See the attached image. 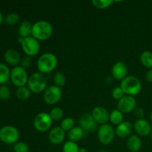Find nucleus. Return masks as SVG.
<instances>
[{
	"label": "nucleus",
	"instance_id": "1",
	"mask_svg": "<svg viewBox=\"0 0 152 152\" xmlns=\"http://www.w3.org/2000/svg\"><path fill=\"white\" fill-rule=\"evenodd\" d=\"M53 34V27L50 22L45 20L38 21L33 25L32 36L38 41H45Z\"/></svg>",
	"mask_w": 152,
	"mask_h": 152
},
{
	"label": "nucleus",
	"instance_id": "2",
	"mask_svg": "<svg viewBox=\"0 0 152 152\" xmlns=\"http://www.w3.org/2000/svg\"><path fill=\"white\" fill-rule=\"evenodd\" d=\"M58 60L56 56L51 53H45L37 60V68L41 74H45L52 72L56 68Z\"/></svg>",
	"mask_w": 152,
	"mask_h": 152
},
{
	"label": "nucleus",
	"instance_id": "3",
	"mask_svg": "<svg viewBox=\"0 0 152 152\" xmlns=\"http://www.w3.org/2000/svg\"><path fill=\"white\" fill-rule=\"evenodd\" d=\"M120 88L126 95L134 96L140 93L142 90V83L135 76H127L121 81Z\"/></svg>",
	"mask_w": 152,
	"mask_h": 152
},
{
	"label": "nucleus",
	"instance_id": "4",
	"mask_svg": "<svg viewBox=\"0 0 152 152\" xmlns=\"http://www.w3.org/2000/svg\"><path fill=\"white\" fill-rule=\"evenodd\" d=\"M27 86L32 93L39 94L47 88V80L42 74L36 72L30 76Z\"/></svg>",
	"mask_w": 152,
	"mask_h": 152
},
{
	"label": "nucleus",
	"instance_id": "5",
	"mask_svg": "<svg viewBox=\"0 0 152 152\" xmlns=\"http://www.w3.org/2000/svg\"><path fill=\"white\" fill-rule=\"evenodd\" d=\"M19 132L13 126H4L0 129V140L5 144H13L18 142Z\"/></svg>",
	"mask_w": 152,
	"mask_h": 152
},
{
	"label": "nucleus",
	"instance_id": "6",
	"mask_svg": "<svg viewBox=\"0 0 152 152\" xmlns=\"http://www.w3.org/2000/svg\"><path fill=\"white\" fill-rule=\"evenodd\" d=\"M115 130L109 124L101 125L97 129V137L101 144L108 145L113 142L115 136Z\"/></svg>",
	"mask_w": 152,
	"mask_h": 152
},
{
	"label": "nucleus",
	"instance_id": "7",
	"mask_svg": "<svg viewBox=\"0 0 152 152\" xmlns=\"http://www.w3.org/2000/svg\"><path fill=\"white\" fill-rule=\"evenodd\" d=\"M52 122L53 120L50 114L46 112H40L34 117V126L37 132L44 133L50 129Z\"/></svg>",
	"mask_w": 152,
	"mask_h": 152
},
{
	"label": "nucleus",
	"instance_id": "8",
	"mask_svg": "<svg viewBox=\"0 0 152 152\" xmlns=\"http://www.w3.org/2000/svg\"><path fill=\"white\" fill-rule=\"evenodd\" d=\"M28 78L26 70L22 66H16L10 71V80L18 88L25 86L28 83Z\"/></svg>",
	"mask_w": 152,
	"mask_h": 152
},
{
	"label": "nucleus",
	"instance_id": "9",
	"mask_svg": "<svg viewBox=\"0 0 152 152\" xmlns=\"http://www.w3.org/2000/svg\"><path fill=\"white\" fill-rule=\"evenodd\" d=\"M22 50L28 56H37L40 50L39 41L31 37L23 39L21 42Z\"/></svg>",
	"mask_w": 152,
	"mask_h": 152
},
{
	"label": "nucleus",
	"instance_id": "10",
	"mask_svg": "<svg viewBox=\"0 0 152 152\" xmlns=\"http://www.w3.org/2000/svg\"><path fill=\"white\" fill-rule=\"evenodd\" d=\"M62 96L61 88L56 86H50L45 89L43 94V99L48 105H55L59 102Z\"/></svg>",
	"mask_w": 152,
	"mask_h": 152
},
{
	"label": "nucleus",
	"instance_id": "11",
	"mask_svg": "<svg viewBox=\"0 0 152 152\" xmlns=\"http://www.w3.org/2000/svg\"><path fill=\"white\" fill-rule=\"evenodd\" d=\"M136 99L134 96L125 95L117 103V109L123 114H129L136 108Z\"/></svg>",
	"mask_w": 152,
	"mask_h": 152
},
{
	"label": "nucleus",
	"instance_id": "12",
	"mask_svg": "<svg viewBox=\"0 0 152 152\" xmlns=\"http://www.w3.org/2000/svg\"><path fill=\"white\" fill-rule=\"evenodd\" d=\"M79 124L84 132H89V133L95 132L96 129H98L97 123L95 121L91 114H85L80 117L79 120Z\"/></svg>",
	"mask_w": 152,
	"mask_h": 152
},
{
	"label": "nucleus",
	"instance_id": "13",
	"mask_svg": "<svg viewBox=\"0 0 152 152\" xmlns=\"http://www.w3.org/2000/svg\"><path fill=\"white\" fill-rule=\"evenodd\" d=\"M133 129L141 137H148L151 135L152 132L151 124L144 119H138L134 124Z\"/></svg>",
	"mask_w": 152,
	"mask_h": 152
},
{
	"label": "nucleus",
	"instance_id": "14",
	"mask_svg": "<svg viewBox=\"0 0 152 152\" xmlns=\"http://www.w3.org/2000/svg\"><path fill=\"white\" fill-rule=\"evenodd\" d=\"M91 115L97 124L104 125L109 121L110 113L104 107L96 106L91 111Z\"/></svg>",
	"mask_w": 152,
	"mask_h": 152
},
{
	"label": "nucleus",
	"instance_id": "15",
	"mask_svg": "<svg viewBox=\"0 0 152 152\" xmlns=\"http://www.w3.org/2000/svg\"><path fill=\"white\" fill-rule=\"evenodd\" d=\"M128 74V68L123 62H117L111 68V75L116 80H123Z\"/></svg>",
	"mask_w": 152,
	"mask_h": 152
},
{
	"label": "nucleus",
	"instance_id": "16",
	"mask_svg": "<svg viewBox=\"0 0 152 152\" xmlns=\"http://www.w3.org/2000/svg\"><path fill=\"white\" fill-rule=\"evenodd\" d=\"M65 132L61 127L53 128L48 134V139L53 145H59L65 140Z\"/></svg>",
	"mask_w": 152,
	"mask_h": 152
},
{
	"label": "nucleus",
	"instance_id": "17",
	"mask_svg": "<svg viewBox=\"0 0 152 152\" xmlns=\"http://www.w3.org/2000/svg\"><path fill=\"white\" fill-rule=\"evenodd\" d=\"M132 129H133V126L132 123L128 121H123L118 126H117L115 134L120 138H126L130 136Z\"/></svg>",
	"mask_w": 152,
	"mask_h": 152
},
{
	"label": "nucleus",
	"instance_id": "18",
	"mask_svg": "<svg viewBox=\"0 0 152 152\" xmlns=\"http://www.w3.org/2000/svg\"><path fill=\"white\" fill-rule=\"evenodd\" d=\"M4 59L9 65L16 67L20 63L22 58L17 50L14 49H8L4 53Z\"/></svg>",
	"mask_w": 152,
	"mask_h": 152
},
{
	"label": "nucleus",
	"instance_id": "19",
	"mask_svg": "<svg viewBox=\"0 0 152 152\" xmlns=\"http://www.w3.org/2000/svg\"><path fill=\"white\" fill-rule=\"evenodd\" d=\"M127 147L132 152H138L142 148V140L140 137L137 135H132L128 138Z\"/></svg>",
	"mask_w": 152,
	"mask_h": 152
},
{
	"label": "nucleus",
	"instance_id": "20",
	"mask_svg": "<svg viewBox=\"0 0 152 152\" xmlns=\"http://www.w3.org/2000/svg\"><path fill=\"white\" fill-rule=\"evenodd\" d=\"M32 27L33 25H31L29 21H23L19 26V28H18L19 37L25 39L27 37H31Z\"/></svg>",
	"mask_w": 152,
	"mask_h": 152
},
{
	"label": "nucleus",
	"instance_id": "21",
	"mask_svg": "<svg viewBox=\"0 0 152 152\" xmlns=\"http://www.w3.org/2000/svg\"><path fill=\"white\" fill-rule=\"evenodd\" d=\"M84 131L80 126H75L68 133V137L70 141L77 142L83 138L84 135Z\"/></svg>",
	"mask_w": 152,
	"mask_h": 152
},
{
	"label": "nucleus",
	"instance_id": "22",
	"mask_svg": "<svg viewBox=\"0 0 152 152\" xmlns=\"http://www.w3.org/2000/svg\"><path fill=\"white\" fill-rule=\"evenodd\" d=\"M10 78V71L8 67L3 63H0V85L7 83Z\"/></svg>",
	"mask_w": 152,
	"mask_h": 152
},
{
	"label": "nucleus",
	"instance_id": "23",
	"mask_svg": "<svg viewBox=\"0 0 152 152\" xmlns=\"http://www.w3.org/2000/svg\"><path fill=\"white\" fill-rule=\"evenodd\" d=\"M140 60L145 68L152 69V52L145 50L140 56Z\"/></svg>",
	"mask_w": 152,
	"mask_h": 152
},
{
	"label": "nucleus",
	"instance_id": "24",
	"mask_svg": "<svg viewBox=\"0 0 152 152\" xmlns=\"http://www.w3.org/2000/svg\"><path fill=\"white\" fill-rule=\"evenodd\" d=\"M109 120L114 125L118 126L123 122V114L118 109H114L110 112Z\"/></svg>",
	"mask_w": 152,
	"mask_h": 152
},
{
	"label": "nucleus",
	"instance_id": "25",
	"mask_svg": "<svg viewBox=\"0 0 152 152\" xmlns=\"http://www.w3.org/2000/svg\"><path fill=\"white\" fill-rule=\"evenodd\" d=\"M31 91L28 87H25V86L18 88L16 91V96L19 100H26L31 96Z\"/></svg>",
	"mask_w": 152,
	"mask_h": 152
},
{
	"label": "nucleus",
	"instance_id": "26",
	"mask_svg": "<svg viewBox=\"0 0 152 152\" xmlns=\"http://www.w3.org/2000/svg\"><path fill=\"white\" fill-rule=\"evenodd\" d=\"M49 114H50L53 121H59L62 119H63L64 111L59 107H54L50 110Z\"/></svg>",
	"mask_w": 152,
	"mask_h": 152
},
{
	"label": "nucleus",
	"instance_id": "27",
	"mask_svg": "<svg viewBox=\"0 0 152 152\" xmlns=\"http://www.w3.org/2000/svg\"><path fill=\"white\" fill-rule=\"evenodd\" d=\"M4 21L7 25L13 26V25H16L19 22V16L16 13L12 12V13H10L6 15V16L4 19Z\"/></svg>",
	"mask_w": 152,
	"mask_h": 152
},
{
	"label": "nucleus",
	"instance_id": "28",
	"mask_svg": "<svg viewBox=\"0 0 152 152\" xmlns=\"http://www.w3.org/2000/svg\"><path fill=\"white\" fill-rule=\"evenodd\" d=\"M53 82L55 83V86H58L59 88L63 87L65 85V82H66V78L63 73L60 72V71H57L54 74L53 76Z\"/></svg>",
	"mask_w": 152,
	"mask_h": 152
},
{
	"label": "nucleus",
	"instance_id": "29",
	"mask_svg": "<svg viewBox=\"0 0 152 152\" xmlns=\"http://www.w3.org/2000/svg\"><path fill=\"white\" fill-rule=\"evenodd\" d=\"M75 125V121L72 117H65L61 122V126L60 127L63 129L64 131H68L69 132L70 130L73 129Z\"/></svg>",
	"mask_w": 152,
	"mask_h": 152
},
{
	"label": "nucleus",
	"instance_id": "30",
	"mask_svg": "<svg viewBox=\"0 0 152 152\" xmlns=\"http://www.w3.org/2000/svg\"><path fill=\"white\" fill-rule=\"evenodd\" d=\"M113 2L114 1H111V0H93L91 1L92 4L95 7L100 9V10L108 8V7H109L112 4Z\"/></svg>",
	"mask_w": 152,
	"mask_h": 152
},
{
	"label": "nucleus",
	"instance_id": "31",
	"mask_svg": "<svg viewBox=\"0 0 152 152\" xmlns=\"http://www.w3.org/2000/svg\"><path fill=\"white\" fill-rule=\"evenodd\" d=\"M62 151L63 152H80V148L77 142H72V141H67L64 143L62 147Z\"/></svg>",
	"mask_w": 152,
	"mask_h": 152
},
{
	"label": "nucleus",
	"instance_id": "32",
	"mask_svg": "<svg viewBox=\"0 0 152 152\" xmlns=\"http://www.w3.org/2000/svg\"><path fill=\"white\" fill-rule=\"evenodd\" d=\"M10 96V90L6 85L0 86V99L1 100H7Z\"/></svg>",
	"mask_w": 152,
	"mask_h": 152
},
{
	"label": "nucleus",
	"instance_id": "33",
	"mask_svg": "<svg viewBox=\"0 0 152 152\" xmlns=\"http://www.w3.org/2000/svg\"><path fill=\"white\" fill-rule=\"evenodd\" d=\"M13 151L14 152H28L29 146L27 143L24 142H17L13 145Z\"/></svg>",
	"mask_w": 152,
	"mask_h": 152
},
{
	"label": "nucleus",
	"instance_id": "34",
	"mask_svg": "<svg viewBox=\"0 0 152 152\" xmlns=\"http://www.w3.org/2000/svg\"><path fill=\"white\" fill-rule=\"evenodd\" d=\"M125 93L123 92V91L122 90V88L120 87H115L111 91V96L114 98L116 100H120L123 96H125Z\"/></svg>",
	"mask_w": 152,
	"mask_h": 152
},
{
	"label": "nucleus",
	"instance_id": "35",
	"mask_svg": "<svg viewBox=\"0 0 152 152\" xmlns=\"http://www.w3.org/2000/svg\"><path fill=\"white\" fill-rule=\"evenodd\" d=\"M20 63H21L20 66H22V68L26 69V68L31 67V65H32V59H31V56H25L23 59H22Z\"/></svg>",
	"mask_w": 152,
	"mask_h": 152
},
{
	"label": "nucleus",
	"instance_id": "36",
	"mask_svg": "<svg viewBox=\"0 0 152 152\" xmlns=\"http://www.w3.org/2000/svg\"><path fill=\"white\" fill-rule=\"evenodd\" d=\"M134 115L138 119H142L144 116V110L141 107H138L134 109Z\"/></svg>",
	"mask_w": 152,
	"mask_h": 152
},
{
	"label": "nucleus",
	"instance_id": "37",
	"mask_svg": "<svg viewBox=\"0 0 152 152\" xmlns=\"http://www.w3.org/2000/svg\"><path fill=\"white\" fill-rule=\"evenodd\" d=\"M145 78L148 83H152V69H150L148 72L146 73Z\"/></svg>",
	"mask_w": 152,
	"mask_h": 152
},
{
	"label": "nucleus",
	"instance_id": "38",
	"mask_svg": "<svg viewBox=\"0 0 152 152\" xmlns=\"http://www.w3.org/2000/svg\"><path fill=\"white\" fill-rule=\"evenodd\" d=\"M4 18L3 17L2 13H1V12L0 11V25H1V24L2 23V22H3V20H4Z\"/></svg>",
	"mask_w": 152,
	"mask_h": 152
},
{
	"label": "nucleus",
	"instance_id": "39",
	"mask_svg": "<svg viewBox=\"0 0 152 152\" xmlns=\"http://www.w3.org/2000/svg\"><path fill=\"white\" fill-rule=\"evenodd\" d=\"M87 149L86 148H80V152H87Z\"/></svg>",
	"mask_w": 152,
	"mask_h": 152
},
{
	"label": "nucleus",
	"instance_id": "40",
	"mask_svg": "<svg viewBox=\"0 0 152 152\" xmlns=\"http://www.w3.org/2000/svg\"><path fill=\"white\" fill-rule=\"evenodd\" d=\"M149 117H150V120H151V121L152 122V111L151 113H150V116H149Z\"/></svg>",
	"mask_w": 152,
	"mask_h": 152
},
{
	"label": "nucleus",
	"instance_id": "41",
	"mask_svg": "<svg viewBox=\"0 0 152 152\" xmlns=\"http://www.w3.org/2000/svg\"><path fill=\"white\" fill-rule=\"evenodd\" d=\"M151 140H152V132H151Z\"/></svg>",
	"mask_w": 152,
	"mask_h": 152
}]
</instances>
